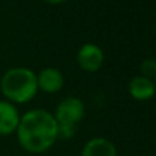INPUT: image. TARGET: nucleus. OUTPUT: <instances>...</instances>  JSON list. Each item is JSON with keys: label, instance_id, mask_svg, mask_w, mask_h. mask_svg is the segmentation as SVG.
<instances>
[{"label": "nucleus", "instance_id": "nucleus-1", "mask_svg": "<svg viewBox=\"0 0 156 156\" xmlns=\"http://www.w3.org/2000/svg\"><path fill=\"white\" fill-rule=\"evenodd\" d=\"M56 121L44 110L27 111L21 119L16 136L21 147L30 154H41L49 149L58 140Z\"/></svg>", "mask_w": 156, "mask_h": 156}, {"label": "nucleus", "instance_id": "nucleus-2", "mask_svg": "<svg viewBox=\"0 0 156 156\" xmlns=\"http://www.w3.org/2000/svg\"><path fill=\"white\" fill-rule=\"evenodd\" d=\"M2 92L14 103H26L37 93V76L25 67H14L2 78Z\"/></svg>", "mask_w": 156, "mask_h": 156}, {"label": "nucleus", "instance_id": "nucleus-3", "mask_svg": "<svg viewBox=\"0 0 156 156\" xmlns=\"http://www.w3.org/2000/svg\"><path fill=\"white\" fill-rule=\"evenodd\" d=\"M85 115L83 103L78 97H66L58 104L55 111V121L58 123L77 125Z\"/></svg>", "mask_w": 156, "mask_h": 156}, {"label": "nucleus", "instance_id": "nucleus-4", "mask_svg": "<svg viewBox=\"0 0 156 156\" xmlns=\"http://www.w3.org/2000/svg\"><path fill=\"white\" fill-rule=\"evenodd\" d=\"M77 60L81 69L86 71H96L104 63V54L97 45L88 43L78 51Z\"/></svg>", "mask_w": 156, "mask_h": 156}, {"label": "nucleus", "instance_id": "nucleus-5", "mask_svg": "<svg viewBox=\"0 0 156 156\" xmlns=\"http://www.w3.org/2000/svg\"><path fill=\"white\" fill-rule=\"evenodd\" d=\"M18 110L8 101H0V134L7 136L16 132L19 125Z\"/></svg>", "mask_w": 156, "mask_h": 156}, {"label": "nucleus", "instance_id": "nucleus-6", "mask_svg": "<svg viewBox=\"0 0 156 156\" xmlns=\"http://www.w3.org/2000/svg\"><path fill=\"white\" fill-rule=\"evenodd\" d=\"M37 86L44 92L55 93L63 86V76L58 69L48 67L44 69L37 76Z\"/></svg>", "mask_w": 156, "mask_h": 156}, {"label": "nucleus", "instance_id": "nucleus-7", "mask_svg": "<svg viewBox=\"0 0 156 156\" xmlns=\"http://www.w3.org/2000/svg\"><path fill=\"white\" fill-rule=\"evenodd\" d=\"M81 156H118L116 148L110 140L96 137L85 144Z\"/></svg>", "mask_w": 156, "mask_h": 156}, {"label": "nucleus", "instance_id": "nucleus-8", "mask_svg": "<svg viewBox=\"0 0 156 156\" xmlns=\"http://www.w3.org/2000/svg\"><path fill=\"white\" fill-rule=\"evenodd\" d=\"M129 92L136 100H148L154 97L156 88L151 78L144 76L134 77L129 83Z\"/></svg>", "mask_w": 156, "mask_h": 156}, {"label": "nucleus", "instance_id": "nucleus-9", "mask_svg": "<svg viewBox=\"0 0 156 156\" xmlns=\"http://www.w3.org/2000/svg\"><path fill=\"white\" fill-rule=\"evenodd\" d=\"M58 123V122H56ZM76 129L77 125H71V123H58L56 126V136L60 140H69L76 134Z\"/></svg>", "mask_w": 156, "mask_h": 156}, {"label": "nucleus", "instance_id": "nucleus-10", "mask_svg": "<svg viewBox=\"0 0 156 156\" xmlns=\"http://www.w3.org/2000/svg\"><path fill=\"white\" fill-rule=\"evenodd\" d=\"M141 73L144 77L149 78V77H155L156 76V59L148 58L141 63Z\"/></svg>", "mask_w": 156, "mask_h": 156}, {"label": "nucleus", "instance_id": "nucleus-11", "mask_svg": "<svg viewBox=\"0 0 156 156\" xmlns=\"http://www.w3.org/2000/svg\"><path fill=\"white\" fill-rule=\"evenodd\" d=\"M45 2L52 3V4H58V3H63V2H66V0H45Z\"/></svg>", "mask_w": 156, "mask_h": 156}, {"label": "nucleus", "instance_id": "nucleus-12", "mask_svg": "<svg viewBox=\"0 0 156 156\" xmlns=\"http://www.w3.org/2000/svg\"><path fill=\"white\" fill-rule=\"evenodd\" d=\"M154 83H155V88H156V76H155V82Z\"/></svg>", "mask_w": 156, "mask_h": 156}]
</instances>
